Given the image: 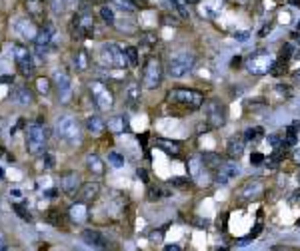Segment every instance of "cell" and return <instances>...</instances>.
<instances>
[{
    "mask_svg": "<svg viewBox=\"0 0 300 251\" xmlns=\"http://www.w3.org/2000/svg\"><path fill=\"white\" fill-rule=\"evenodd\" d=\"M52 82H54V88H56V94H58V102L68 104L70 96H72V80H70V74L64 68H56L54 70V76H52Z\"/></svg>",
    "mask_w": 300,
    "mask_h": 251,
    "instance_id": "9",
    "label": "cell"
},
{
    "mask_svg": "<svg viewBox=\"0 0 300 251\" xmlns=\"http://www.w3.org/2000/svg\"><path fill=\"white\" fill-rule=\"evenodd\" d=\"M26 8H28L30 16H34V18H40L42 12H44V4L40 0H28L26 2Z\"/></svg>",
    "mask_w": 300,
    "mask_h": 251,
    "instance_id": "29",
    "label": "cell"
},
{
    "mask_svg": "<svg viewBox=\"0 0 300 251\" xmlns=\"http://www.w3.org/2000/svg\"><path fill=\"white\" fill-rule=\"evenodd\" d=\"M74 62H76V68L78 70H86V52L84 50H78Z\"/></svg>",
    "mask_w": 300,
    "mask_h": 251,
    "instance_id": "37",
    "label": "cell"
},
{
    "mask_svg": "<svg viewBox=\"0 0 300 251\" xmlns=\"http://www.w3.org/2000/svg\"><path fill=\"white\" fill-rule=\"evenodd\" d=\"M238 174H240V170H238L236 163H224V161H222V165L216 170V182L228 183L232 178H236Z\"/></svg>",
    "mask_w": 300,
    "mask_h": 251,
    "instance_id": "18",
    "label": "cell"
},
{
    "mask_svg": "<svg viewBox=\"0 0 300 251\" xmlns=\"http://www.w3.org/2000/svg\"><path fill=\"white\" fill-rule=\"evenodd\" d=\"M108 163H110L112 168H122V165H124V158H122L120 154H116V152H110V154H108Z\"/></svg>",
    "mask_w": 300,
    "mask_h": 251,
    "instance_id": "36",
    "label": "cell"
},
{
    "mask_svg": "<svg viewBox=\"0 0 300 251\" xmlns=\"http://www.w3.org/2000/svg\"><path fill=\"white\" fill-rule=\"evenodd\" d=\"M134 6H146V0H132Z\"/></svg>",
    "mask_w": 300,
    "mask_h": 251,
    "instance_id": "51",
    "label": "cell"
},
{
    "mask_svg": "<svg viewBox=\"0 0 300 251\" xmlns=\"http://www.w3.org/2000/svg\"><path fill=\"white\" fill-rule=\"evenodd\" d=\"M54 165H56V158H54V154H50V152H44L42 154V158H40V170H54Z\"/></svg>",
    "mask_w": 300,
    "mask_h": 251,
    "instance_id": "31",
    "label": "cell"
},
{
    "mask_svg": "<svg viewBox=\"0 0 300 251\" xmlns=\"http://www.w3.org/2000/svg\"><path fill=\"white\" fill-rule=\"evenodd\" d=\"M100 16H102L104 24H108V26H114V12H112V8H108V6H102V8H100Z\"/></svg>",
    "mask_w": 300,
    "mask_h": 251,
    "instance_id": "34",
    "label": "cell"
},
{
    "mask_svg": "<svg viewBox=\"0 0 300 251\" xmlns=\"http://www.w3.org/2000/svg\"><path fill=\"white\" fill-rule=\"evenodd\" d=\"M170 183L180 185V187H186V185H190V180H184V178H174V180H170Z\"/></svg>",
    "mask_w": 300,
    "mask_h": 251,
    "instance_id": "44",
    "label": "cell"
},
{
    "mask_svg": "<svg viewBox=\"0 0 300 251\" xmlns=\"http://www.w3.org/2000/svg\"><path fill=\"white\" fill-rule=\"evenodd\" d=\"M234 36H236L240 42H246V40H248V32H236Z\"/></svg>",
    "mask_w": 300,
    "mask_h": 251,
    "instance_id": "47",
    "label": "cell"
},
{
    "mask_svg": "<svg viewBox=\"0 0 300 251\" xmlns=\"http://www.w3.org/2000/svg\"><path fill=\"white\" fill-rule=\"evenodd\" d=\"M168 102L182 106L186 110H198L204 106V94L198 90H190V88H174L168 92Z\"/></svg>",
    "mask_w": 300,
    "mask_h": 251,
    "instance_id": "2",
    "label": "cell"
},
{
    "mask_svg": "<svg viewBox=\"0 0 300 251\" xmlns=\"http://www.w3.org/2000/svg\"><path fill=\"white\" fill-rule=\"evenodd\" d=\"M164 249L166 251H180V247H178V245H166Z\"/></svg>",
    "mask_w": 300,
    "mask_h": 251,
    "instance_id": "50",
    "label": "cell"
},
{
    "mask_svg": "<svg viewBox=\"0 0 300 251\" xmlns=\"http://www.w3.org/2000/svg\"><path fill=\"white\" fill-rule=\"evenodd\" d=\"M14 211H16V215H18V217H22L24 221H30V219H32V215L26 211L24 204H14Z\"/></svg>",
    "mask_w": 300,
    "mask_h": 251,
    "instance_id": "39",
    "label": "cell"
},
{
    "mask_svg": "<svg viewBox=\"0 0 300 251\" xmlns=\"http://www.w3.org/2000/svg\"><path fill=\"white\" fill-rule=\"evenodd\" d=\"M242 152H244V142L240 137H232L230 142H228V150H226L228 158L230 160H238L242 156Z\"/></svg>",
    "mask_w": 300,
    "mask_h": 251,
    "instance_id": "25",
    "label": "cell"
},
{
    "mask_svg": "<svg viewBox=\"0 0 300 251\" xmlns=\"http://www.w3.org/2000/svg\"><path fill=\"white\" fill-rule=\"evenodd\" d=\"M72 30L76 34V38H86L94 30V20L88 14H76L72 20Z\"/></svg>",
    "mask_w": 300,
    "mask_h": 251,
    "instance_id": "14",
    "label": "cell"
},
{
    "mask_svg": "<svg viewBox=\"0 0 300 251\" xmlns=\"http://www.w3.org/2000/svg\"><path fill=\"white\" fill-rule=\"evenodd\" d=\"M54 132H56V136L60 137L62 142H66L70 146L80 142V126H78L76 118L70 114L58 116V120L54 124Z\"/></svg>",
    "mask_w": 300,
    "mask_h": 251,
    "instance_id": "3",
    "label": "cell"
},
{
    "mask_svg": "<svg viewBox=\"0 0 300 251\" xmlns=\"http://www.w3.org/2000/svg\"><path fill=\"white\" fill-rule=\"evenodd\" d=\"M2 178H4V170L0 168V180H2Z\"/></svg>",
    "mask_w": 300,
    "mask_h": 251,
    "instance_id": "53",
    "label": "cell"
},
{
    "mask_svg": "<svg viewBox=\"0 0 300 251\" xmlns=\"http://www.w3.org/2000/svg\"><path fill=\"white\" fill-rule=\"evenodd\" d=\"M86 165H88V170L93 172L94 176H104V161L100 160L96 154H90L86 158Z\"/></svg>",
    "mask_w": 300,
    "mask_h": 251,
    "instance_id": "26",
    "label": "cell"
},
{
    "mask_svg": "<svg viewBox=\"0 0 300 251\" xmlns=\"http://www.w3.org/2000/svg\"><path fill=\"white\" fill-rule=\"evenodd\" d=\"M48 128L42 122H32L26 128V152L30 156H42L47 152L48 144Z\"/></svg>",
    "mask_w": 300,
    "mask_h": 251,
    "instance_id": "1",
    "label": "cell"
},
{
    "mask_svg": "<svg viewBox=\"0 0 300 251\" xmlns=\"http://www.w3.org/2000/svg\"><path fill=\"white\" fill-rule=\"evenodd\" d=\"M162 76H164V68L158 58L150 56L144 64V72H142V86L146 90H154L162 84Z\"/></svg>",
    "mask_w": 300,
    "mask_h": 251,
    "instance_id": "5",
    "label": "cell"
},
{
    "mask_svg": "<svg viewBox=\"0 0 300 251\" xmlns=\"http://www.w3.org/2000/svg\"><path fill=\"white\" fill-rule=\"evenodd\" d=\"M264 160H266V158H264L262 154H252V156H250V163H252V165H262Z\"/></svg>",
    "mask_w": 300,
    "mask_h": 251,
    "instance_id": "43",
    "label": "cell"
},
{
    "mask_svg": "<svg viewBox=\"0 0 300 251\" xmlns=\"http://www.w3.org/2000/svg\"><path fill=\"white\" fill-rule=\"evenodd\" d=\"M166 2H168V6H170V8H172V10H174V12H176V14H178L182 20H188V18H190V14H188V8H186L180 0H166Z\"/></svg>",
    "mask_w": 300,
    "mask_h": 251,
    "instance_id": "28",
    "label": "cell"
},
{
    "mask_svg": "<svg viewBox=\"0 0 300 251\" xmlns=\"http://www.w3.org/2000/svg\"><path fill=\"white\" fill-rule=\"evenodd\" d=\"M100 62L108 68L122 70L128 66V60H126V52L116 44V42H106L100 48Z\"/></svg>",
    "mask_w": 300,
    "mask_h": 251,
    "instance_id": "4",
    "label": "cell"
},
{
    "mask_svg": "<svg viewBox=\"0 0 300 251\" xmlns=\"http://www.w3.org/2000/svg\"><path fill=\"white\" fill-rule=\"evenodd\" d=\"M262 189H264L262 182L250 180L248 183H244V187L240 189V196H242V198H258V196L262 193Z\"/></svg>",
    "mask_w": 300,
    "mask_h": 251,
    "instance_id": "24",
    "label": "cell"
},
{
    "mask_svg": "<svg viewBox=\"0 0 300 251\" xmlns=\"http://www.w3.org/2000/svg\"><path fill=\"white\" fill-rule=\"evenodd\" d=\"M52 42H54V28L47 24L42 30H38L36 38H34V48L38 54H47L48 50L52 48Z\"/></svg>",
    "mask_w": 300,
    "mask_h": 251,
    "instance_id": "13",
    "label": "cell"
},
{
    "mask_svg": "<svg viewBox=\"0 0 300 251\" xmlns=\"http://www.w3.org/2000/svg\"><path fill=\"white\" fill-rule=\"evenodd\" d=\"M156 148H160L164 154H168V156H180V152H182V146H180V142H170V140H162L158 137L156 140Z\"/></svg>",
    "mask_w": 300,
    "mask_h": 251,
    "instance_id": "23",
    "label": "cell"
},
{
    "mask_svg": "<svg viewBox=\"0 0 300 251\" xmlns=\"http://www.w3.org/2000/svg\"><path fill=\"white\" fill-rule=\"evenodd\" d=\"M12 32H14L16 36H20L22 40H32V42H34V38H36V34H38V28H36V24L32 22L30 18L18 16V18L12 20Z\"/></svg>",
    "mask_w": 300,
    "mask_h": 251,
    "instance_id": "12",
    "label": "cell"
},
{
    "mask_svg": "<svg viewBox=\"0 0 300 251\" xmlns=\"http://www.w3.org/2000/svg\"><path fill=\"white\" fill-rule=\"evenodd\" d=\"M290 4H294V6H300V0H290Z\"/></svg>",
    "mask_w": 300,
    "mask_h": 251,
    "instance_id": "52",
    "label": "cell"
},
{
    "mask_svg": "<svg viewBox=\"0 0 300 251\" xmlns=\"http://www.w3.org/2000/svg\"><path fill=\"white\" fill-rule=\"evenodd\" d=\"M0 82H8V84H12V76H0Z\"/></svg>",
    "mask_w": 300,
    "mask_h": 251,
    "instance_id": "48",
    "label": "cell"
},
{
    "mask_svg": "<svg viewBox=\"0 0 300 251\" xmlns=\"http://www.w3.org/2000/svg\"><path fill=\"white\" fill-rule=\"evenodd\" d=\"M136 176H139V178H140V180H142L144 183H148V174H146V170H142V168H139V170H136Z\"/></svg>",
    "mask_w": 300,
    "mask_h": 251,
    "instance_id": "46",
    "label": "cell"
},
{
    "mask_svg": "<svg viewBox=\"0 0 300 251\" xmlns=\"http://www.w3.org/2000/svg\"><path fill=\"white\" fill-rule=\"evenodd\" d=\"M84 126H86V132L93 134L94 137L102 136L106 132V122L102 118H98V116H88L86 122H84Z\"/></svg>",
    "mask_w": 300,
    "mask_h": 251,
    "instance_id": "21",
    "label": "cell"
},
{
    "mask_svg": "<svg viewBox=\"0 0 300 251\" xmlns=\"http://www.w3.org/2000/svg\"><path fill=\"white\" fill-rule=\"evenodd\" d=\"M82 241L88 247H94V249H106L108 247V239L96 229H84L82 231Z\"/></svg>",
    "mask_w": 300,
    "mask_h": 251,
    "instance_id": "15",
    "label": "cell"
},
{
    "mask_svg": "<svg viewBox=\"0 0 300 251\" xmlns=\"http://www.w3.org/2000/svg\"><path fill=\"white\" fill-rule=\"evenodd\" d=\"M36 88H38L40 94H48L50 88H52V84H50L48 78H38V80H36Z\"/></svg>",
    "mask_w": 300,
    "mask_h": 251,
    "instance_id": "38",
    "label": "cell"
},
{
    "mask_svg": "<svg viewBox=\"0 0 300 251\" xmlns=\"http://www.w3.org/2000/svg\"><path fill=\"white\" fill-rule=\"evenodd\" d=\"M90 92H93L94 106H96L100 112H108V110L114 106V96H112V92L108 90L102 82H98V80L90 82Z\"/></svg>",
    "mask_w": 300,
    "mask_h": 251,
    "instance_id": "7",
    "label": "cell"
},
{
    "mask_svg": "<svg viewBox=\"0 0 300 251\" xmlns=\"http://www.w3.org/2000/svg\"><path fill=\"white\" fill-rule=\"evenodd\" d=\"M68 215H70V219H72L74 224H84V221H86V217H88V209H86V202H78V204L70 206Z\"/></svg>",
    "mask_w": 300,
    "mask_h": 251,
    "instance_id": "22",
    "label": "cell"
},
{
    "mask_svg": "<svg viewBox=\"0 0 300 251\" xmlns=\"http://www.w3.org/2000/svg\"><path fill=\"white\" fill-rule=\"evenodd\" d=\"M8 247V239H6V235H4V231L0 229V251L6 249Z\"/></svg>",
    "mask_w": 300,
    "mask_h": 251,
    "instance_id": "45",
    "label": "cell"
},
{
    "mask_svg": "<svg viewBox=\"0 0 300 251\" xmlns=\"http://www.w3.org/2000/svg\"><path fill=\"white\" fill-rule=\"evenodd\" d=\"M194 66V54L192 52H178L168 60V74L172 78H182Z\"/></svg>",
    "mask_w": 300,
    "mask_h": 251,
    "instance_id": "6",
    "label": "cell"
},
{
    "mask_svg": "<svg viewBox=\"0 0 300 251\" xmlns=\"http://www.w3.org/2000/svg\"><path fill=\"white\" fill-rule=\"evenodd\" d=\"M296 130H298V122H294V124H290V126L286 128V137H284V146H286V148L296 146V142H298Z\"/></svg>",
    "mask_w": 300,
    "mask_h": 251,
    "instance_id": "27",
    "label": "cell"
},
{
    "mask_svg": "<svg viewBox=\"0 0 300 251\" xmlns=\"http://www.w3.org/2000/svg\"><path fill=\"white\" fill-rule=\"evenodd\" d=\"M298 30H300V22H298Z\"/></svg>",
    "mask_w": 300,
    "mask_h": 251,
    "instance_id": "55",
    "label": "cell"
},
{
    "mask_svg": "<svg viewBox=\"0 0 300 251\" xmlns=\"http://www.w3.org/2000/svg\"><path fill=\"white\" fill-rule=\"evenodd\" d=\"M272 56L266 52V50H258V52H254L248 56V60H246V68L248 72H252L256 76H262V74H266V72H270L272 68Z\"/></svg>",
    "mask_w": 300,
    "mask_h": 251,
    "instance_id": "10",
    "label": "cell"
},
{
    "mask_svg": "<svg viewBox=\"0 0 300 251\" xmlns=\"http://www.w3.org/2000/svg\"><path fill=\"white\" fill-rule=\"evenodd\" d=\"M12 56H14V62L20 70L24 78H30L34 74V60H32V52L22 44H12Z\"/></svg>",
    "mask_w": 300,
    "mask_h": 251,
    "instance_id": "8",
    "label": "cell"
},
{
    "mask_svg": "<svg viewBox=\"0 0 300 251\" xmlns=\"http://www.w3.org/2000/svg\"><path fill=\"white\" fill-rule=\"evenodd\" d=\"M12 102L16 104V106H30L32 102H34V94L32 90L28 88V86H16L14 90H12Z\"/></svg>",
    "mask_w": 300,
    "mask_h": 251,
    "instance_id": "17",
    "label": "cell"
},
{
    "mask_svg": "<svg viewBox=\"0 0 300 251\" xmlns=\"http://www.w3.org/2000/svg\"><path fill=\"white\" fill-rule=\"evenodd\" d=\"M168 196H170V191H166L160 185H150V187H148V200H150V202H156V200L168 198Z\"/></svg>",
    "mask_w": 300,
    "mask_h": 251,
    "instance_id": "30",
    "label": "cell"
},
{
    "mask_svg": "<svg viewBox=\"0 0 300 251\" xmlns=\"http://www.w3.org/2000/svg\"><path fill=\"white\" fill-rule=\"evenodd\" d=\"M124 98H126V106L130 108V110H136L140 106V84L136 82H130L128 86H126V92H124Z\"/></svg>",
    "mask_w": 300,
    "mask_h": 251,
    "instance_id": "20",
    "label": "cell"
},
{
    "mask_svg": "<svg viewBox=\"0 0 300 251\" xmlns=\"http://www.w3.org/2000/svg\"><path fill=\"white\" fill-rule=\"evenodd\" d=\"M118 8H122V10H132L134 6H132V2L130 0H112Z\"/></svg>",
    "mask_w": 300,
    "mask_h": 251,
    "instance_id": "42",
    "label": "cell"
},
{
    "mask_svg": "<svg viewBox=\"0 0 300 251\" xmlns=\"http://www.w3.org/2000/svg\"><path fill=\"white\" fill-rule=\"evenodd\" d=\"M186 2H188V4H196L198 0H186Z\"/></svg>",
    "mask_w": 300,
    "mask_h": 251,
    "instance_id": "54",
    "label": "cell"
},
{
    "mask_svg": "<svg viewBox=\"0 0 300 251\" xmlns=\"http://www.w3.org/2000/svg\"><path fill=\"white\" fill-rule=\"evenodd\" d=\"M124 52H126V60H128V64H130V66H139V50H136L134 46H128Z\"/></svg>",
    "mask_w": 300,
    "mask_h": 251,
    "instance_id": "33",
    "label": "cell"
},
{
    "mask_svg": "<svg viewBox=\"0 0 300 251\" xmlns=\"http://www.w3.org/2000/svg\"><path fill=\"white\" fill-rule=\"evenodd\" d=\"M206 112V124L210 128H222L226 124V108L218 100H208L204 104Z\"/></svg>",
    "mask_w": 300,
    "mask_h": 251,
    "instance_id": "11",
    "label": "cell"
},
{
    "mask_svg": "<svg viewBox=\"0 0 300 251\" xmlns=\"http://www.w3.org/2000/svg\"><path fill=\"white\" fill-rule=\"evenodd\" d=\"M66 2H68V0H48L50 10H52L54 14H62L64 8H66Z\"/></svg>",
    "mask_w": 300,
    "mask_h": 251,
    "instance_id": "35",
    "label": "cell"
},
{
    "mask_svg": "<svg viewBox=\"0 0 300 251\" xmlns=\"http://www.w3.org/2000/svg\"><path fill=\"white\" fill-rule=\"evenodd\" d=\"M98 193H100V183L98 182L82 183V185L78 187V198H80V202H93V200L98 198Z\"/></svg>",
    "mask_w": 300,
    "mask_h": 251,
    "instance_id": "19",
    "label": "cell"
},
{
    "mask_svg": "<svg viewBox=\"0 0 300 251\" xmlns=\"http://www.w3.org/2000/svg\"><path fill=\"white\" fill-rule=\"evenodd\" d=\"M54 193H56V189H48V191H44L42 196H47V198H54Z\"/></svg>",
    "mask_w": 300,
    "mask_h": 251,
    "instance_id": "49",
    "label": "cell"
},
{
    "mask_svg": "<svg viewBox=\"0 0 300 251\" xmlns=\"http://www.w3.org/2000/svg\"><path fill=\"white\" fill-rule=\"evenodd\" d=\"M262 136H264V130H262L260 126L248 128V130L244 132V140H246V142H256V140H260Z\"/></svg>",
    "mask_w": 300,
    "mask_h": 251,
    "instance_id": "32",
    "label": "cell"
},
{
    "mask_svg": "<svg viewBox=\"0 0 300 251\" xmlns=\"http://www.w3.org/2000/svg\"><path fill=\"white\" fill-rule=\"evenodd\" d=\"M290 56H292V44H284L280 50V60L286 62V60H290Z\"/></svg>",
    "mask_w": 300,
    "mask_h": 251,
    "instance_id": "41",
    "label": "cell"
},
{
    "mask_svg": "<svg viewBox=\"0 0 300 251\" xmlns=\"http://www.w3.org/2000/svg\"><path fill=\"white\" fill-rule=\"evenodd\" d=\"M82 183H80V176L76 174V172H64L62 176H60V189L64 191V193H76L78 191V187H80Z\"/></svg>",
    "mask_w": 300,
    "mask_h": 251,
    "instance_id": "16",
    "label": "cell"
},
{
    "mask_svg": "<svg viewBox=\"0 0 300 251\" xmlns=\"http://www.w3.org/2000/svg\"><path fill=\"white\" fill-rule=\"evenodd\" d=\"M10 202L12 204H24L26 202V198H24V193L20 191V189H10Z\"/></svg>",
    "mask_w": 300,
    "mask_h": 251,
    "instance_id": "40",
    "label": "cell"
}]
</instances>
